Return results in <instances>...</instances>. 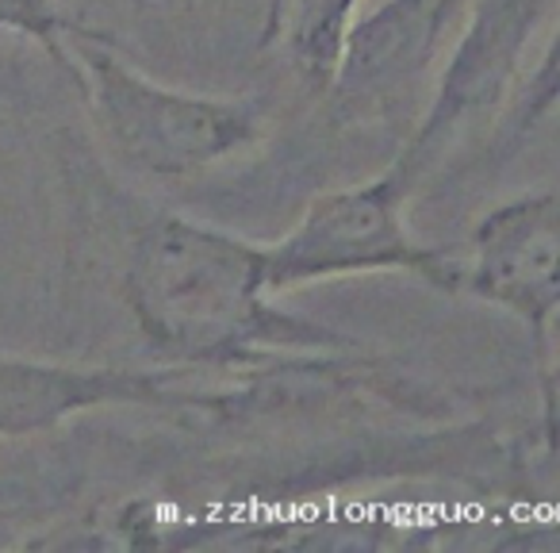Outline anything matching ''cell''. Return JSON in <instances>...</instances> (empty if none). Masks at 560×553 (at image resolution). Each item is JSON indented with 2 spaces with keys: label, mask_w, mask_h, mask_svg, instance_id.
Returning a JSON list of instances; mask_svg holds the SVG:
<instances>
[{
  "label": "cell",
  "mask_w": 560,
  "mask_h": 553,
  "mask_svg": "<svg viewBox=\"0 0 560 553\" xmlns=\"http://www.w3.org/2000/svg\"><path fill=\"white\" fill-rule=\"evenodd\" d=\"M124 300L165 366L246 369L265 354H350V335L277 312L261 281V246L223 227L162 211L135 234Z\"/></svg>",
  "instance_id": "1"
},
{
  "label": "cell",
  "mask_w": 560,
  "mask_h": 553,
  "mask_svg": "<svg viewBox=\"0 0 560 553\" xmlns=\"http://www.w3.org/2000/svg\"><path fill=\"white\" fill-rule=\"evenodd\" d=\"M70 81L119 162L158 181L200 177L254 150L269 131L261 101L162 85L85 24L70 32Z\"/></svg>",
  "instance_id": "2"
},
{
  "label": "cell",
  "mask_w": 560,
  "mask_h": 553,
  "mask_svg": "<svg viewBox=\"0 0 560 553\" xmlns=\"http://www.w3.org/2000/svg\"><path fill=\"white\" fill-rule=\"evenodd\" d=\"M415 185L396 170L365 185L330 188L312 196L300 223L284 239L261 246L265 292L304 289L361 273H411L438 292H457L460 254L453 246H427L407 231L404 208Z\"/></svg>",
  "instance_id": "3"
},
{
  "label": "cell",
  "mask_w": 560,
  "mask_h": 553,
  "mask_svg": "<svg viewBox=\"0 0 560 553\" xmlns=\"http://www.w3.org/2000/svg\"><path fill=\"white\" fill-rule=\"evenodd\" d=\"M457 292L514 315L529 331L552 442V327L560 308V200L552 188L483 211L468 234V257H460Z\"/></svg>",
  "instance_id": "4"
},
{
  "label": "cell",
  "mask_w": 560,
  "mask_h": 553,
  "mask_svg": "<svg viewBox=\"0 0 560 553\" xmlns=\"http://www.w3.org/2000/svg\"><path fill=\"white\" fill-rule=\"evenodd\" d=\"M552 4L557 0H476L472 20L438 78L434 101L427 104L415 131L407 135V147L392 162L415 188L427 181L445 147L468 124L506 101L518 78L522 55L529 50V39L552 12Z\"/></svg>",
  "instance_id": "5"
},
{
  "label": "cell",
  "mask_w": 560,
  "mask_h": 553,
  "mask_svg": "<svg viewBox=\"0 0 560 553\" xmlns=\"http://www.w3.org/2000/svg\"><path fill=\"white\" fill-rule=\"evenodd\" d=\"M200 369H124L70 366V361L0 354V438H24L58 430L96 407H150V412H211L223 404L219 392L196 389Z\"/></svg>",
  "instance_id": "6"
},
{
  "label": "cell",
  "mask_w": 560,
  "mask_h": 553,
  "mask_svg": "<svg viewBox=\"0 0 560 553\" xmlns=\"http://www.w3.org/2000/svg\"><path fill=\"white\" fill-rule=\"evenodd\" d=\"M460 4L465 0H388L369 16H353L327 85L338 119L376 124L404 116Z\"/></svg>",
  "instance_id": "7"
},
{
  "label": "cell",
  "mask_w": 560,
  "mask_h": 553,
  "mask_svg": "<svg viewBox=\"0 0 560 553\" xmlns=\"http://www.w3.org/2000/svg\"><path fill=\"white\" fill-rule=\"evenodd\" d=\"M361 0H289L284 4V47L292 55V66L304 73L312 89L327 93L335 78L338 55H342L346 32L358 16Z\"/></svg>",
  "instance_id": "8"
},
{
  "label": "cell",
  "mask_w": 560,
  "mask_h": 553,
  "mask_svg": "<svg viewBox=\"0 0 560 553\" xmlns=\"http://www.w3.org/2000/svg\"><path fill=\"white\" fill-rule=\"evenodd\" d=\"M78 20L66 16L58 0H0V32H16L43 47L62 73H70V32Z\"/></svg>",
  "instance_id": "9"
},
{
  "label": "cell",
  "mask_w": 560,
  "mask_h": 553,
  "mask_svg": "<svg viewBox=\"0 0 560 553\" xmlns=\"http://www.w3.org/2000/svg\"><path fill=\"white\" fill-rule=\"evenodd\" d=\"M284 4L289 0H269V16H265V32H261V47L280 39V24H284Z\"/></svg>",
  "instance_id": "10"
}]
</instances>
